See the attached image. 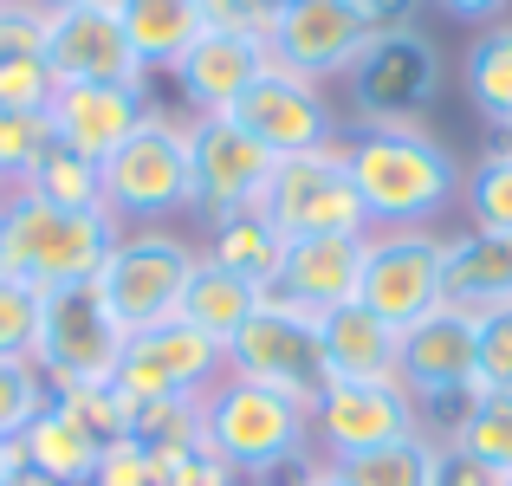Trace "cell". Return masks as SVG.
Returning a JSON list of instances; mask_svg holds the SVG:
<instances>
[{"instance_id":"6da1fadb","label":"cell","mask_w":512,"mask_h":486,"mask_svg":"<svg viewBox=\"0 0 512 486\" xmlns=\"http://www.w3.org/2000/svg\"><path fill=\"white\" fill-rule=\"evenodd\" d=\"M350 182L363 195L370 227H435L461 195V162L422 124H370L344 137Z\"/></svg>"},{"instance_id":"7a4b0ae2","label":"cell","mask_w":512,"mask_h":486,"mask_svg":"<svg viewBox=\"0 0 512 486\" xmlns=\"http://www.w3.org/2000/svg\"><path fill=\"white\" fill-rule=\"evenodd\" d=\"M124 227L111 214H72L39 201L26 182L0 188V273L26 279V286L52 292L72 286V279H98L104 253Z\"/></svg>"},{"instance_id":"3957f363","label":"cell","mask_w":512,"mask_h":486,"mask_svg":"<svg viewBox=\"0 0 512 486\" xmlns=\"http://www.w3.org/2000/svg\"><path fill=\"white\" fill-rule=\"evenodd\" d=\"M201 448L221 454L240 480H253L273 461L312 448V409L266 383H247V376H221L201 396Z\"/></svg>"},{"instance_id":"277c9868","label":"cell","mask_w":512,"mask_h":486,"mask_svg":"<svg viewBox=\"0 0 512 486\" xmlns=\"http://www.w3.org/2000/svg\"><path fill=\"white\" fill-rule=\"evenodd\" d=\"M124 324L111 318L98 279H72V286H52L46 305H39V376L52 383V396L65 389H98L117 376V357H124Z\"/></svg>"},{"instance_id":"5b68a950","label":"cell","mask_w":512,"mask_h":486,"mask_svg":"<svg viewBox=\"0 0 512 486\" xmlns=\"http://www.w3.org/2000/svg\"><path fill=\"white\" fill-rule=\"evenodd\" d=\"M104 208L117 227H163L188 214V124L150 111L137 137L104 162Z\"/></svg>"},{"instance_id":"8992f818","label":"cell","mask_w":512,"mask_h":486,"mask_svg":"<svg viewBox=\"0 0 512 486\" xmlns=\"http://www.w3.org/2000/svg\"><path fill=\"white\" fill-rule=\"evenodd\" d=\"M201 253L188 247L182 234H163V227H124L111 240L98 266V292L111 305V318L124 331H150L182 312V292H188V273H195Z\"/></svg>"},{"instance_id":"52a82bcc","label":"cell","mask_w":512,"mask_h":486,"mask_svg":"<svg viewBox=\"0 0 512 486\" xmlns=\"http://www.w3.org/2000/svg\"><path fill=\"white\" fill-rule=\"evenodd\" d=\"M227 376L266 383V389H279V396H292V402L312 409V402L331 389L325 344H318V318L266 292L260 312L227 337Z\"/></svg>"},{"instance_id":"ba28073f","label":"cell","mask_w":512,"mask_h":486,"mask_svg":"<svg viewBox=\"0 0 512 486\" xmlns=\"http://www.w3.org/2000/svg\"><path fill=\"white\" fill-rule=\"evenodd\" d=\"M448 240L435 227H370L363 234V273H357V305H370L389 331H409L428 318L448 292Z\"/></svg>"},{"instance_id":"9c48e42d","label":"cell","mask_w":512,"mask_h":486,"mask_svg":"<svg viewBox=\"0 0 512 486\" xmlns=\"http://www.w3.org/2000/svg\"><path fill=\"white\" fill-rule=\"evenodd\" d=\"M350 104H357L363 130L370 124H415L428 104L441 98V52L422 26H376V39L350 65Z\"/></svg>"},{"instance_id":"30bf717a","label":"cell","mask_w":512,"mask_h":486,"mask_svg":"<svg viewBox=\"0 0 512 486\" xmlns=\"http://www.w3.org/2000/svg\"><path fill=\"white\" fill-rule=\"evenodd\" d=\"M260 214L286 240H305V234H370V214H363V195H357V182H350L344 143L273 162V182H266Z\"/></svg>"},{"instance_id":"8fae6325","label":"cell","mask_w":512,"mask_h":486,"mask_svg":"<svg viewBox=\"0 0 512 486\" xmlns=\"http://www.w3.org/2000/svg\"><path fill=\"white\" fill-rule=\"evenodd\" d=\"M221 376H227V350L214 337H201L195 324L163 318L150 331L124 337V357H117L111 383L124 402H201Z\"/></svg>"},{"instance_id":"7c38bea8","label":"cell","mask_w":512,"mask_h":486,"mask_svg":"<svg viewBox=\"0 0 512 486\" xmlns=\"http://www.w3.org/2000/svg\"><path fill=\"white\" fill-rule=\"evenodd\" d=\"M273 156L234 124V117H188V214L195 221H227L266 201Z\"/></svg>"},{"instance_id":"4fadbf2b","label":"cell","mask_w":512,"mask_h":486,"mask_svg":"<svg viewBox=\"0 0 512 486\" xmlns=\"http://www.w3.org/2000/svg\"><path fill=\"white\" fill-rule=\"evenodd\" d=\"M376 39V13L370 0H292V7L273 13V33H266V52H273L279 72L292 78H338L357 65V52Z\"/></svg>"},{"instance_id":"5bb4252c","label":"cell","mask_w":512,"mask_h":486,"mask_svg":"<svg viewBox=\"0 0 512 486\" xmlns=\"http://www.w3.org/2000/svg\"><path fill=\"white\" fill-rule=\"evenodd\" d=\"M227 117H234V124L247 130V137L260 143L273 162L312 156V150H331V143H344V137H338V111L325 104V91H318L312 78L279 72V65H273L266 78H253L247 98H240Z\"/></svg>"},{"instance_id":"9a60e30c","label":"cell","mask_w":512,"mask_h":486,"mask_svg":"<svg viewBox=\"0 0 512 486\" xmlns=\"http://www.w3.org/2000/svg\"><path fill=\"white\" fill-rule=\"evenodd\" d=\"M409 435H422V422H415V396L402 383H331L312 402V448L325 461L370 454Z\"/></svg>"},{"instance_id":"2e32d148","label":"cell","mask_w":512,"mask_h":486,"mask_svg":"<svg viewBox=\"0 0 512 486\" xmlns=\"http://www.w3.org/2000/svg\"><path fill=\"white\" fill-rule=\"evenodd\" d=\"M150 78L143 85H59L46 104V124H52V143L85 162H111L137 137V124L150 117Z\"/></svg>"},{"instance_id":"e0dca14e","label":"cell","mask_w":512,"mask_h":486,"mask_svg":"<svg viewBox=\"0 0 512 486\" xmlns=\"http://www.w3.org/2000/svg\"><path fill=\"white\" fill-rule=\"evenodd\" d=\"M46 72L52 85H143L150 78L111 7L46 13Z\"/></svg>"},{"instance_id":"ac0fdd59","label":"cell","mask_w":512,"mask_h":486,"mask_svg":"<svg viewBox=\"0 0 512 486\" xmlns=\"http://www.w3.org/2000/svg\"><path fill=\"white\" fill-rule=\"evenodd\" d=\"M266 72H273V52H266V39L214 33V26L169 65L175 91H182V104H188L195 117H227L240 98H247L253 78H266Z\"/></svg>"},{"instance_id":"d6986e66","label":"cell","mask_w":512,"mask_h":486,"mask_svg":"<svg viewBox=\"0 0 512 486\" xmlns=\"http://www.w3.org/2000/svg\"><path fill=\"white\" fill-rule=\"evenodd\" d=\"M474 350H480V318L441 299L428 318H415L396 337V383L409 396L461 389V383H474Z\"/></svg>"},{"instance_id":"ffe728a7","label":"cell","mask_w":512,"mask_h":486,"mask_svg":"<svg viewBox=\"0 0 512 486\" xmlns=\"http://www.w3.org/2000/svg\"><path fill=\"white\" fill-rule=\"evenodd\" d=\"M357 273H363V234H305V240H286L266 292L318 318L331 305L357 299Z\"/></svg>"},{"instance_id":"44dd1931","label":"cell","mask_w":512,"mask_h":486,"mask_svg":"<svg viewBox=\"0 0 512 486\" xmlns=\"http://www.w3.org/2000/svg\"><path fill=\"white\" fill-rule=\"evenodd\" d=\"M396 337L370 305H331L318 312V344H325L331 383H396Z\"/></svg>"},{"instance_id":"7402d4cb","label":"cell","mask_w":512,"mask_h":486,"mask_svg":"<svg viewBox=\"0 0 512 486\" xmlns=\"http://www.w3.org/2000/svg\"><path fill=\"white\" fill-rule=\"evenodd\" d=\"M448 305L487 318V312H512V234H467L448 240V273H441Z\"/></svg>"},{"instance_id":"603a6c76","label":"cell","mask_w":512,"mask_h":486,"mask_svg":"<svg viewBox=\"0 0 512 486\" xmlns=\"http://www.w3.org/2000/svg\"><path fill=\"white\" fill-rule=\"evenodd\" d=\"M52 72H46V7L33 0H0V104L46 111L52 104Z\"/></svg>"},{"instance_id":"cb8c5ba5","label":"cell","mask_w":512,"mask_h":486,"mask_svg":"<svg viewBox=\"0 0 512 486\" xmlns=\"http://www.w3.org/2000/svg\"><path fill=\"white\" fill-rule=\"evenodd\" d=\"M111 13H117V26H124V39H130L143 72H169V65L208 33L201 0H117Z\"/></svg>"},{"instance_id":"d4e9b609","label":"cell","mask_w":512,"mask_h":486,"mask_svg":"<svg viewBox=\"0 0 512 486\" xmlns=\"http://www.w3.org/2000/svg\"><path fill=\"white\" fill-rule=\"evenodd\" d=\"M98 454H104V441L91 435V428H78L65 402H46V415L20 435V461L52 486H91Z\"/></svg>"},{"instance_id":"484cf974","label":"cell","mask_w":512,"mask_h":486,"mask_svg":"<svg viewBox=\"0 0 512 486\" xmlns=\"http://www.w3.org/2000/svg\"><path fill=\"white\" fill-rule=\"evenodd\" d=\"M260 299L266 292L253 286V279H240V273H227V266H214L208 253L195 260V273H188V292H182V324H195L201 337H214V344L227 350V337L240 331L253 312H260Z\"/></svg>"},{"instance_id":"4316f807","label":"cell","mask_w":512,"mask_h":486,"mask_svg":"<svg viewBox=\"0 0 512 486\" xmlns=\"http://www.w3.org/2000/svg\"><path fill=\"white\" fill-rule=\"evenodd\" d=\"M279 253H286V234H279L273 221H266L260 208H247V214H227V221H214V240H208V260L214 266H227V273H240V279H253V286H273V273H279Z\"/></svg>"},{"instance_id":"83f0119b","label":"cell","mask_w":512,"mask_h":486,"mask_svg":"<svg viewBox=\"0 0 512 486\" xmlns=\"http://www.w3.org/2000/svg\"><path fill=\"white\" fill-rule=\"evenodd\" d=\"M467 98H474V111L487 117L493 130L512 124V20H493L474 33V46H467Z\"/></svg>"},{"instance_id":"f1b7e54d","label":"cell","mask_w":512,"mask_h":486,"mask_svg":"<svg viewBox=\"0 0 512 486\" xmlns=\"http://www.w3.org/2000/svg\"><path fill=\"white\" fill-rule=\"evenodd\" d=\"M435 454L441 441L409 435V441H389V448L370 454H344V461H325L338 486H435Z\"/></svg>"},{"instance_id":"f546056e","label":"cell","mask_w":512,"mask_h":486,"mask_svg":"<svg viewBox=\"0 0 512 486\" xmlns=\"http://www.w3.org/2000/svg\"><path fill=\"white\" fill-rule=\"evenodd\" d=\"M26 188H33L39 201H52V208H72V214H111L104 208V169L72 150H59L52 143L46 156H39V169L26 175Z\"/></svg>"},{"instance_id":"4dcf8cb0","label":"cell","mask_w":512,"mask_h":486,"mask_svg":"<svg viewBox=\"0 0 512 486\" xmlns=\"http://www.w3.org/2000/svg\"><path fill=\"white\" fill-rule=\"evenodd\" d=\"M454 448H467L474 461H487L493 474L512 480V389H480L461 435H454Z\"/></svg>"},{"instance_id":"1f68e13d","label":"cell","mask_w":512,"mask_h":486,"mask_svg":"<svg viewBox=\"0 0 512 486\" xmlns=\"http://www.w3.org/2000/svg\"><path fill=\"white\" fill-rule=\"evenodd\" d=\"M461 195L480 234H512V150L493 143L474 169H461Z\"/></svg>"},{"instance_id":"d6a6232c","label":"cell","mask_w":512,"mask_h":486,"mask_svg":"<svg viewBox=\"0 0 512 486\" xmlns=\"http://www.w3.org/2000/svg\"><path fill=\"white\" fill-rule=\"evenodd\" d=\"M52 150V124L46 111H20V104H0V182H26L39 169V156Z\"/></svg>"},{"instance_id":"836d02e7","label":"cell","mask_w":512,"mask_h":486,"mask_svg":"<svg viewBox=\"0 0 512 486\" xmlns=\"http://www.w3.org/2000/svg\"><path fill=\"white\" fill-rule=\"evenodd\" d=\"M39 305H46L39 286L0 273V357L7 363H33V350H39Z\"/></svg>"},{"instance_id":"e575fe53","label":"cell","mask_w":512,"mask_h":486,"mask_svg":"<svg viewBox=\"0 0 512 486\" xmlns=\"http://www.w3.org/2000/svg\"><path fill=\"white\" fill-rule=\"evenodd\" d=\"M46 402H52V383L39 376V363H7L0 357V435L20 441L26 428L46 415Z\"/></svg>"},{"instance_id":"d590c367","label":"cell","mask_w":512,"mask_h":486,"mask_svg":"<svg viewBox=\"0 0 512 486\" xmlns=\"http://www.w3.org/2000/svg\"><path fill=\"white\" fill-rule=\"evenodd\" d=\"M150 486H240V474L201 441H182V448H150Z\"/></svg>"},{"instance_id":"8d00e7d4","label":"cell","mask_w":512,"mask_h":486,"mask_svg":"<svg viewBox=\"0 0 512 486\" xmlns=\"http://www.w3.org/2000/svg\"><path fill=\"white\" fill-rule=\"evenodd\" d=\"M474 383L480 389H512V312H487V318H480Z\"/></svg>"},{"instance_id":"74e56055","label":"cell","mask_w":512,"mask_h":486,"mask_svg":"<svg viewBox=\"0 0 512 486\" xmlns=\"http://www.w3.org/2000/svg\"><path fill=\"white\" fill-rule=\"evenodd\" d=\"M273 0H201V20L214 33H240V39H266L273 33Z\"/></svg>"},{"instance_id":"f35d334b","label":"cell","mask_w":512,"mask_h":486,"mask_svg":"<svg viewBox=\"0 0 512 486\" xmlns=\"http://www.w3.org/2000/svg\"><path fill=\"white\" fill-rule=\"evenodd\" d=\"M91 486H150V448H143L137 435H117V441H104V454H98V474H91Z\"/></svg>"},{"instance_id":"ab89813d","label":"cell","mask_w":512,"mask_h":486,"mask_svg":"<svg viewBox=\"0 0 512 486\" xmlns=\"http://www.w3.org/2000/svg\"><path fill=\"white\" fill-rule=\"evenodd\" d=\"M435 486H506V474H493V467L474 461L467 448L441 441V454H435Z\"/></svg>"},{"instance_id":"60d3db41","label":"cell","mask_w":512,"mask_h":486,"mask_svg":"<svg viewBox=\"0 0 512 486\" xmlns=\"http://www.w3.org/2000/svg\"><path fill=\"white\" fill-rule=\"evenodd\" d=\"M435 7L441 13H454V20H500V13H506V0H435Z\"/></svg>"},{"instance_id":"b9f144b4","label":"cell","mask_w":512,"mask_h":486,"mask_svg":"<svg viewBox=\"0 0 512 486\" xmlns=\"http://www.w3.org/2000/svg\"><path fill=\"white\" fill-rule=\"evenodd\" d=\"M422 7V0H370V13H376V26H409V13Z\"/></svg>"},{"instance_id":"7bdbcfd3","label":"cell","mask_w":512,"mask_h":486,"mask_svg":"<svg viewBox=\"0 0 512 486\" xmlns=\"http://www.w3.org/2000/svg\"><path fill=\"white\" fill-rule=\"evenodd\" d=\"M33 7H46V13H78V7H117V0H33Z\"/></svg>"},{"instance_id":"ee69618b","label":"cell","mask_w":512,"mask_h":486,"mask_svg":"<svg viewBox=\"0 0 512 486\" xmlns=\"http://www.w3.org/2000/svg\"><path fill=\"white\" fill-rule=\"evenodd\" d=\"M7 486H52V480H39V474H33V467H26V474H13Z\"/></svg>"},{"instance_id":"f6af8a7d","label":"cell","mask_w":512,"mask_h":486,"mask_svg":"<svg viewBox=\"0 0 512 486\" xmlns=\"http://www.w3.org/2000/svg\"><path fill=\"white\" fill-rule=\"evenodd\" d=\"M500 150H512V124H506V130H500Z\"/></svg>"},{"instance_id":"bcb514c9","label":"cell","mask_w":512,"mask_h":486,"mask_svg":"<svg viewBox=\"0 0 512 486\" xmlns=\"http://www.w3.org/2000/svg\"><path fill=\"white\" fill-rule=\"evenodd\" d=\"M318 486H338V480H331V467H325V480H318Z\"/></svg>"},{"instance_id":"7dc6e473","label":"cell","mask_w":512,"mask_h":486,"mask_svg":"<svg viewBox=\"0 0 512 486\" xmlns=\"http://www.w3.org/2000/svg\"><path fill=\"white\" fill-rule=\"evenodd\" d=\"M273 7H292V0H273Z\"/></svg>"},{"instance_id":"c3c4849f","label":"cell","mask_w":512,"mask_h":486,"mask_svg":"<svg viewBox=\"0 0 512 486\" xmlns=\"http://www.w3.org/2000/svg\"><path fill=\"white\" fill-rule=\"evenodd\" d=\"M0 188H7V182H0Z\"/></svg>"},{"instance_id":"681fc988","label":"cell","mask_w":512,"mask_h":486,"mask_svg":"<svg viewBox=\"0 0 512 486\" xmlns=\"http://www.w3.org/2000/svg\"><path fill=\"white\" fill-rule=\"evenodd\" d=\"M506 486H512V480H506Z\"/></svg>"}]
</instances>
